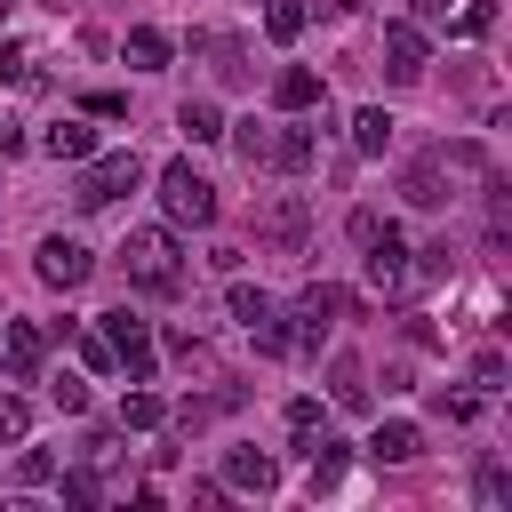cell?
I'll return each instance as SVG.
<instances>
[{
	"label": "cell",
	"mask_w": 512,
	"mask_h": 512,
	"mask_svg": "<svg viewBox=\"0 0 512 512\" xmlns=\"http://www.w3.org/2000/svg\"><path fill=\"white\" fill-rule=\"evenodd\" d=\"M120 264H128V288H144V296H176V288H184V256H176V240H168L160 224L128 232V240H120Z\"/></svg>",
	"instance_id": "obj_1"
},
{
	"label": "cell",
	"mask_w": 512,
	"mask_h": 512,
	"mask_svg": "<svg viewBox=\"0 0 512 512\" xmlns=\"http://www.w3.org/2000/svg\"><path fill=\"white\" fill-rule=\"evenodd\" d=\"M160 208L200 232V224H216V184H208L192 160H168V168H160Z\"/></svg>",
	"instance_id": "obj_2"
},
{
	"label": "cell",
	"mask_w": 512,
	"mask_h": 512,
	"mask_svg": "<svg viewBox=\"0 0 512 512\" xmlns=\"http://www.w3.org/2000/svg\"><path fill=\"white\" fill-rule=\"evenodd\" d=\"M136 184H144V160H136V152H104V160L88 152V168H80L72 200H80V208H112V200H120V192H136Z\"/></svg>",
	"instance_id": "obj_3"
},
{
	"label": "cell",
	"mask_w": 512,
	"mask_h": 512,
	"mask_svg": "<svg viewBox=\"0 0 512 512\" xmlns=\"http://www.w3.org/2000/svg\"><path fill=\"white\" fill-rule=\"evenodd\" d=\"M104 336H112V368H128V384H152V336H144V320L128 304L104 312Z\"/></svg>",
	"instance_id": "obj_4"
},
{
	"label": "cell",
	"mask_w": 512,
	"mask_h": 512,
	"mask_svg": "<svg viewBox=\"0 0 512 512\" xmlns=\"http://www.w3.org/2000/svg\"><path fill=\"white\" fill-rule=\"evenodd\" d=\"M304 232H312V208H304L296 192H280L272 208H256V240H264V248L296 256V248H304Z\"/></svg>",
	"instance_id": "obj_5"
},
{
	"label": "cell",
	"mask_w": 512,
	"mask_h": 512,
	"mask_svg": "<svg viewBox=\"0 0 512 512\" xmlns=\"http://www.w3.org/2000/svg\"><path fill=\"white\" fill-rule=\"evenodd\" d=\"M384 80H424V24L416 16H392L384 24Z\"/></svg>",
	"instance_id": "obj_6"
},
{
	"label": "cell",
	"mask_w": 512,
	"mask_h": 512,
	"mask_svg": "<svg viewBox=\"0 0 512 512\" xmlns=\"http://www.w3.org/2000/svg\"><path fill=\"white\" fill-rule=\"evenodd\" d=\"M88 272H96V256H88L80 240H64V232L40 240V280H48V288H80Z\"/></svg>",
	"instance_id": "obj_7"
},
{
	"label": "cell",
	"mask_w": 512,
	"mask_h": 512,
	"mask_svg": "<svg viewBox=\"0 0 512 512\" xmlns=\"http://www.w3.org/2000/svg\"><path fill=\"white\" fill-rule=\"evenodd\" d=\"M0 352H8V376L16 384H40V360H48V336L32 320H0Z\"/></svg>",
	"instance_id": "obj_8"
},
{
	"label": "cell",
	"mask_w": 512,
	"mask_h": 512,
	"mask_svg": "<svg viewBox=\"0 0 512 512\" xmlns=\"http://www.w3.org/2000/svg\"><path fill=\"white\" fill-rule=\"evenodd\" d=\"M360 248H368V280H376V288H400V280H408V240H400V224H376Z\"/></svg>",
	"instance_id": "obj_9"
},
{
	"label": "cell",
	"mask_w": 512,
	"mask_h": 512,
	"mask_svg": "<svg viewBox=\"0 0 512 512\" xmlns=\"http://www.w3.org/2000/svg\"><path fill=\"white\" fill-rule=\"evenodd\" d=\"M368 456H376V464H416V456H424V432H416L408 416H392V424L368 432Z\"/></svg>",
	"instance_id": "obj_10"
},
{
	"label": "cell",
	"mask_w": 512,
	"mask_h": 512,
	"mask_svg": "<svg viewBox=\"0 0 512 512\" xmlns=\"http://www.w3.org/2000/svg\"><path fill=\"white\" fill-rule=\"evenodd\" d=\"M400 192H408V208H440V200H448V160H440V152H424V160L400 176Z\"/></svg>",
	"instance_id": "obj_11"
},
{
	"label": "cell",
	"mask_w": 512,
	"mask_h": 512,
	"mask_svg": "<svg viewBox=\"0 0 512 512\" xmlns=\"http://www.w3.org/2000/svg\"><path fill=\"white\" fill-rule=\"evenodd\" d=\"M272 104H280V112H312V104H320V72H312V64H288V72L272 80Z\"/></svg>",
	"instance_id": "obj_12"
},
{
	"label": "cell",
	"mask_w": 512,
	"mask_h": 512,
	"mask_svg": "<svg viewBox=\"0 0 512 512\" xmlns=\"http://www.w3.org/2000/svg\"><path fill=\"white\" fill-rule=\"evenodd\" d=\"M224 480H232V488H256V496H264V488H272L280 472H272V456H264V448H224Z\"/></svg>",
	"instance_id": "obj_13"
},
{
	"label": "cell",
	"mask_w": 512,
	"mask_h": 512,
	"mask_svg": "<svg viewBox=\"0 0 512 512\" xmlns=\"http://www.w3.org/2000/svg\"><path fill=\"white\" fill-rule=\"evenodd\" d=\"M328 392H336V408H368V368L352 352H336L328 360Z\"/></svg>",
	"instance_id": "obj_14"
},
{
	"label": "cell",
	"mask_w": 512,
	"mask_h": 512,
	"mask_svg": "<svg viewBox=\"0 0 512 512\" xmlns=\"http://www.w3.org/2000/svg\"><path fill=\"white\" fill-rule=\"evenodd\" d=\"M120 56H128L136 72H168V32H152V24H136V32L120 40Z\"/></svg>",
	"instance_id": "obj_15"
},
{
	"label": "cell",
	"mask_w": 512,
	"mask_h": 512,
	"mask_svg": "<svg viewBox=\"0 0 512 512\" xmlns=\"http://www.w3.org/2000/svg\"><path fill=\"white\" fill-rule=\"evenodd\" d=\"M176 128H184L192 144H216V136H224V112H216L208 96H184V104H176Z\"/></svg>",
	"instance_id": "obj_16"
},
{
	"label": "cell",
	"mask_w": 512,
	"mask_h": 512,
	"mask_svg": "<svg viewBox=\"0 0 512 512\" xmlns=\"http://www.w3.org/2000/svg\"><path fill=\"white\" fill-rule=\"evenodd\" d=\"M384 144H392V112H384V104H360V112H352V152L376 160Z\"/></svg>",
	"instance_id": "obj_17"
},
{
	"label": "cell",
	"mask_w": 512,
	"mask_h": 512,
	"mask_svg": "<svg viewBox=\"0 0 512 512\" xmlns=\"http://www.w3.org/2000/svg\"><path fill=\"white\" fill-rule=\"evenodd\" d=\"M40 152H56V160H88V152H96V128H88V120H56V128L40 136Z\"/></svg>",
	"instance_id": "obj_18"
},
{
	"label": "cell",
	"mask_w": 512,
	"mask_h": 512,
	"mask_svg": "<svg viewBox=\"0 0 512 512\" xmlns=\"http://www.w3.org/2000/svg\"><path fill=\"white\" fill-rule=\"evenodd\" d=\"M448 272H456V248H448V240H432V248H416V264H408V280H400V288H440Z\"/></svg>",
	"instance_id": "obj_19"
},
{
	"label": "cell",
	"mask_w": 512,
	"mask_h": 512,
	"mask_svg": "<svg viewBox=\"0 0 512 512\" xmlns=\"http://www.w3.org/2000/svg\"><path fill=\"white\" fill-rule=\"evenodd\" d=\"M224 136H232V152H240L248 168H272V128H256V120H224Z\"/></svg>",
	"instance_id": "obj_20"
},
{
	"label": "cell",
	"mask_w": 512,
	"mask_h": 512,
	"mask_svg": "<svg viewBox=\"0 0 512 512\" xmlns=\"http://www.w3.org/2000/svg\"><path fill=\"white\" fill-rule=\"evenodd\" d=\"M160 424H168V400L160 392H128L120 400V432H160Z\"/></svg>",
	"instance_id": "obj_21"
},
{
	"label": "cell",
	"mask_w": 512,
	"mask_h": 512,
	"mask_svg": "<svg viewBox=\"0 0 512 512\" xmlns=\"http://www.w3.org/2000/svg\"><path fill=\"white\" fill-rule=\"evenodd\" d=\"M272 168H312V128H296V120H288V128L272 136Z\"/></svg>",
	"instance_id": "obj_22"
},
{
	"label": "cell",
	"mask_w": 512,
	"mask_h": 512,
	"mask_svg": "<svg viewBox=\"0 0 512 512\" xmlns=\"http://www.w3.org/2000/svg\"><path fill=\"white\" fill-rule=\"evenodd\" d=\"M448 32H456V40H488V32H496V0H464Z\"/></svg>",
	"instance_id": "obj_23"
},
{
	"label": "cell",
	"mask_w": 512,
	"mask_h": 512,
	"mask_svg": "<svg viewBox=\"0 0 512 512\" xmlns=\"http://www.w3.org/2000/svg\"><path fill=\"white\" fill-rule=\"evenodd\" d=\"M264 32H272V40H296V32H304V0H272V8H264Z\"/></svg>",
	"instance_id": "obj_24"
},
{
	"label": "cell",
	"mask_w": 512,
	"mask_h": 512,
	"mask_svg": "<svg viewBox=\"0 0 512 512\" xmlns=\"http://www.w3.org/2000/svg\"><path fill=\"white\" fill-rule=\"evenodd\" d=\"M264 312H272V296H264V288H248V280H232V320H240V328H256Z\"/></svg>",
	"instance_id": "obj_25"
},
{
	"label": "cell",
	"mask_w": 512,
	"mask_h": 512,
	"mask_svg": "<svg viewBox=\"0 0 512 512\" xmlns=\"http://www.w3.org/2000/svg\"><path fill=\"white\" fill-rule=\"evenodd\" d=\"M16 480H24V488H48V480H56V456H48V448H24V456H16Z\"/></svg>",
	"instance_id": "obj_26"
},
{
	"label": "cell",
	"mask_w": 512,
	"mask_h": 512,
	"mask_svg": "<svg viewBox=\"0 0 512 512\" xmlns=\"http://www.w3.org/2000/svg\"><path fill=\"white\" fill-rule=\"evenodd\" d=\"M48 400H56L64 416H80V408H88V384H80V376H56V384H48Z\"/></svg>",
	"instance_id": "obj_27"
},
{
	"label": "cell",
	"mask_w": 512,
	"mask_h": 512,
	"mask_svg": "<svg viewBox=\"0 0 512 512\" xmlns=\"http://www.w3.org/2000/svg\"><path fill=\"white\" fill-rule=\"evenodd\" d=\"M56 496L64 504H96V472H56Z\"/></svg>",
	"instance_id": "obj_28"
},
{
	"label": "cell",
	"mask_w": 512,
	"mask_h": 512,
	"mask_svg": "<svg viewBox=\"0 0 512 512\" xmlns=\"http://www.w3.org/2000/svg\"><path fill=\"white\" fill-rule=\"evenodd\" d=\"M88 112H96V120H128V96H120V88H88Z\"/></svg>",
	"instance_id": "obj_29"
},
{
	"label": "cell",
	"mask_w": 512,
	"mask_h": 512,
	"mask_svg": "<svg viewBox=\"0 0 512 512\" xmlns=\"http://www.w3.org/2000/svg\"><path fill=\"white\" fill-rule=\"evenodd\" d=\"M472 384H480V392H504V352H480V360H472Z\"/></svg>",
	"instance_id": "obj_30"
},
{
	"label": "cell",
	"mask_w": 512,
	"mask_h": 512,
	"mask_svg": "<svg viewBox=\"0 0 512 512\" xmlns=\"http://www.w3.org/2000/svg\"><path fill=\"white\" fill-rule=\"evenodd\" d=\"M32 432V408L24 400H0V440H24Z\"/></svg>",
	"instance_id": "obj_31"
},
{
	"label": "cell",
	"mask_w": 512,
	"mask_h": 512,
	"mask_svg": "<svg viewBox=\"0 0 512 512\" xmlns=\"http://www.w3.org/2000/svg\"><path fill=\"white\" fill-rule=\"evenodd\" d=\"M312 424H320V400L296 392V400H288V432H312Z\"/></svg>",
	"instance_id": "obj_32"
},
{
	"label": "cell",
	"mask_w": 512,
	"mask_h": 512,
	"mask_svg": "<svg viewBox=\"0 0 512 512\" xmlns=\"http://www.w3.org/2000/svg\"><path fill=\"white\" fill-rule=\"evenodd\" d=\"M0 80H32V56L16 40H0Z\"/></svg>",
	"instance_id": "obj_33"
},
{
	"label": "cell",
	"mask_w": 512,
	"mask_h": 512,
	"mask_svg": "<svg viewBox=\"0 0 512 512\" xmlns=\"http://www.w3.org/2000/svg\"><path fill=\"white\" fill-rule=\"evenodd\" d=\"M72 336H80V328H72ZM80 360H88V368H112V336H80Z\"/></svg>",
	"instance_id": "obj_34"
},
{
	"label": "cell",
	"mask_w": 512,
	"mask_h": 512,
	"mask_svg": "<svg viewBox=\"0 0 512 512\" xmlns=\"http://www.w3.org/2000/svg\"><path fill=\"white\" fill-rule=\"evenodd\" d=\"M16 152H24V120H16V112H0V160H16Z\"/></svg>",
	"instance_id": "obj_35"
},
{
	"label": "cell",
	"mask_w": 512,
	"mask_h": 512,
	"mask_svg": "<svg viewBox=\"0 0 512 512\" xmlns=\"http://www.w3.org/2000/svg\"><path fill=\"white\" fill-rule=\"evenodd\" d=\"M416 8V24H448V0H408Z\"/></svg>",
	"instance_id": "obj_36"
},
{
	"label": "cell",
	"mask_w": 512,
	"mask_h": 512,
	"mask_svg": "<svg viewBox=\"0 0 512 512\" xmlns=\"http://www.w3.org/2000/svg\"><path fill=\"white\" fill-rule=\"evenodd\" d=\"M312 8H320V16H336V24H344V16H360V0H312Z\"/></svg>",
	"instance_id": "obj_37"
},
{
	"label": "cell",
	"mask_w": 512,
	"mask_h": 512,
	"mask_svg": "<svg viewBox=\"0 0 512 512\" xmlns=\"http://www.w3.org/2000/svg\"><path fill=\"white\" fill-rule=\"evenodd\" d=\"M0 16H8V0H0Z\"/></svg>",
	"instance_id": "obj_38"
}]
</instances>
